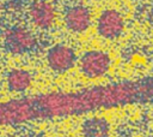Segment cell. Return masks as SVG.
I'll use <instances>...</instances> for the list:
<instances>
[{"label":"cell","instance_id":"cell-1","mask_svg":"<svg viewBox=\"0 0 153 137\" xmlns=\"http://www.w3.org/2000/svg\"><path fill=\"white\" fill-rule=\"evenodd\" d=\"M153 103V77L124 79L76 90H55L0 101V127Z\"/></svg>","mask_w":153,"mask_h":137},{"label":"cell","instance_id":"cell-2","mask_svg":"<svg viewBox=\"0 0 153 137\" xmlns=\"http://www.w3.org/2000/svg\"><path fill=\"white\" fill-rule=\"evenodd\" d=\"M4 47L13 55H22L36 47L37 40L31 30L23 25L7 28L4 32Z\"/></svg>","mask_w":153,"mask_h":137},{"label":"cell","instance_id":"cell-3","mask_svg":"<svg viewBox=\"0 0 153 137\" xmlns=\"http://www.w3.org/2000/svg\"><path fill=\"white\" fill-rule=\"evenodd\" d=\"M78 66L82 76L88 79H97L105 76L111 66L110 55L99 49L85 52L78 60Z\"/></svg>","mask_w":153,"mask_h":137},{"label":"cell","instance_id":"cell-4","mask_svg":"<svg viewBox=\"0 0 153 137\" xmlns=\"http://www.w3.org/2000/svg\"><path fill=\"white\" fill-rule=\"evenodd\" d=\"M47 65L55 73H65L78 62V55L73 47L63 43L51 46L45 55Z\"/></svg>","mask_w":153,"mask_h":137},{"label":"cell","instance_id":"cell-5","mask_svg":"<svg viewBox=\"0 0 153 137\" xmlns=\"http://www.w3.org/2000/svg\"><path fill=\"white\" fill-rule=\"evenodd\" d=\"M124 17L115 8L104 10L97 18V32L104 40H117L124 30Z\"/></svg>","mask_w":153,"mask_h":137},{"label":"cell","instance_id":"cell-6","mask_svg":"<svg viewBox=\"0 0 153 137\" xmlns=\"http://www.w3.org/2000/svg\"><path fill=\"white\" fill-rule=\"evenodd\" d=\"M30 22L41 30L53 28L56 22V8L53 2L48 0H35L27 10Z\"/></svg>","mask_w":153,"mask_h":137},{"label":"cell","instance_id":"cell-7","mask_svg":"<svg viewBox=\"0 0 153 137\" xmlns=\"http://www.w3.org/2000/svg\"><path fill=\"white\" fill-rule=\"evenodd\" d=\"M66 28L74 34H82L92 24V13L88 7L84 5H73L68 7L63 14Z\"/></svg>","mask_w":153,"mask_h":137},{"label":"cell","instance_id":"cell-8","mask_svg":"<svg viewBox=\"0 0 153 137\" xmlns=\"http://www.w3.org/2000/svg\"><path fill=\"white\" fill-rule=\"evenodd\" d=\"M33 77L25 68H12L6 73V85L11 93L23 94L31 88Z\"/></svg>","mask_w":153,"mask_h":137},{"label":"cell","instance_id":"cell-9","mask_svg":"<svg viewBox=\"0 0 153 137\" xmlns=\"http://www.w3.org/2000/svg\"><path fill=\"white\" fill-rule=\"evenodd\" d=\"M110 132V123L104 117L93 115L86 118L81 124L82 137H109Z\"/></svg>","mask_w":153,"mask_h":137},{"label":"cell","instance_id":"cell-10","mask_svg":"<svg viewBox=\"0 0 153 137\" xmlns=\"http://www.w3.org/2000/svg\"><path fill=\"white\" fill-rule=\"evenodd\" d=\"M38 137H51V136H47V135H41V136H38Z\"/></svg>","mask_w":153,"mask_h":137},{"label":"cell","instance_id":"cell-11","mask_svg":"<svg viewBox=\"0 0 153 137\" xmlns=\"http://www.w3.org/2000/svg\"><path fill=\"white\" fill-rule=\"evenodd\" d=\"M0 1H1V0H0Z\"/></svg>","mask_w":153,"mask_h":137}]
</instances>
